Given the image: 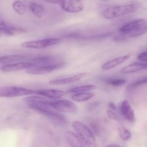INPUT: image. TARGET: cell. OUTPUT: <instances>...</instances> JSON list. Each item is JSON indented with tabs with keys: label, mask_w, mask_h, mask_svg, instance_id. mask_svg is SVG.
Instances as JSON below:
<instances>
[{
	"label": "cell",
	"mask_w": 147,
	"mask_h": 147,
	"mask_svg": "<svg viewBox=\"0 0 147 147\" xmlns=\"http://www.w3.org/2000/svg\"><path fill=\"white\" fill-rule=\"evenodd\" d=\"M59 62H61V61H59L58 59L54 57L50 56L38 57L33 58L32 60V63L35 64L36 66L49 65Z\"/></svg>",
	"instance_id": "2e32d148"
},
{
	"label": "cell",
	"mask_w": 147,
	"mask_h": 147,
	"mask_svg": "<svg viewBox=\"0 0 147 147\" xmlns=\"http://www.w3.org/2000/svg\"><path fill=\"white\" fill-rule=\"evenodd\" d=\"M107 116L110 118L111 119H113V120H117L118 119V116L116 113L113 111L111 110H108L107 111Z\"/></svg>",
	"instance_id": "83f0119b"
},
{
	"label": "cell",
	"mask_w": 147,
	"mask_h": 147,
	"mask_svg": "<svg viewBox=\"0 0 147 147\" xmlns=\"http://www.w3.org/2000/svg\"><path fill=\"white\" fill-rule=\"evenodd\" d=\"M5 26V23L4 20L0 18V26Z\"/></svg>",
	"instance_id": "4dcf8cb0"
},
{
	"label": "cell",
	"mask_w": 147,
	"mask_h": 147,
	"mask_svg": "<svg viewBox=\"0 0 147 147\" xmlns=\"http://www.w3.org/2000/svg\"><path fill=\"white\" fill-rule=\"evenodd\" d=\"M146 83H147V77L145 76L141 80H138L129 85L127 87V89L129 90H133V89H136L137 88L141 86H142L143 85H144Z\"/></svg>",
	"instance_id": "d4e9b609"
},
{
	"label": "cell",
	"mask_w": 147,
	"mask_h": 147,
	"mask_svg": "<svg viewBox=\"0 0 147 147\" xmlns=\"http://www.w3.org/2000/svg\"><path fill=\"white\" fill-rule=\"evenodd\" d=\"M120 145L116 144H111L110 145H107V147H120Z\"/></svg>",
	"instance_id": "1f68e13d"
},
{
	"label": "cell",
	"mask_w": 147,
	"mask_h": 147,
	"mask_svg": "<svg viewBox=\"0 0 147 147\" xmlns=\"http://www.w3.org/2000/svg\"><path fill=\"white\" fill-rule=\"evenodd\" d=\"M72 126L80 135L84 144L90 147L97 146L93 134L84 124L79 121H75L72 123Z\"/></svg>",
	"instance_id": "277c9868"
},
{
	"label": "cell",
	"mask_w": 147,
	"mask_h": 147,
	"mask_svg": "<svg viewBox=\"0 0 147 147\" xmlns=\"http://www.w3.org/2000/svg\"><path fill=\"white\" fill-rule=\"evenodd\" d=\"M13 8L14 11L20 15H22L25 13L26 7L24 4L20 1H16L13 4Z\"/></svg>",
	"instance_id": "603a6c76"
},
{
	"label": "cell",
	"mask_w": 147,
	"mask_h": 147,
	"mask_svg": "<svg viewBox=\"0 0 147 147\" xmlns=\"http://www.w3.org/2000/svg\"><path fill=\"white\" fill-rule=\"evenodd\" d=\"M139 7L140 5L138 4L112 7L103 10L102 15L107 19H112L134 12Z\"/></svg>",
	"instance_id": "3957f363"
},
{
	"label": "cell",
	"mask_w": 147,
	"mask_h": 147,
	"mask_svg": "<svg viewBox=\"0 0 147 147\" xmlns=\"http://www.w3.org/2000/svg\"><path fill=\"white\" fill-rule=\"evenodd\" d=\"M36 66V65L32 63H18L2 65L1 67V69L3 72H11L28 69Z\"/></svg>",
	"instance_id": "30bf717a"
},
{
	"label": "cell",
	"mask_w": 147,
	"mask_h": 147,
	"mask_svg": "<svg viewBox=\"0 0 147 147\" xmlns=\"http://www.w3.org/2000/svg\"><path fill=\"white\" fill-rule=\"evenodd\" d=\"M147 23L145 20H137L129 22L119 28L117 35L114 37L115 41H122L136 37L146 33Z\"/></svg>",
	"instance_id": "7a4b0ae2"
},
{
	"label": "cell",
	"mask_w": 147,
	"mask_h": 147,
	"mask_svg": "<svg viewBox=\"0 0 147 147\" xmlns=\"http://www.w3.org/2000/svg\"><path fill=\"white\" fill-rule=\"evenodd\" d=\"M93 93L90 92H80L77 93L76 94L72 96V99L75 101L81 102L88 100L94 96Z\"/></svg>",
	"instance_id": "44dd1931"
},
{
	"label": "cell",
	"mask_w": 147,
	"mask_h": 147,
	"mask_svg": "<svg viewBox=\"0 0 147 147\" xmlns=\"http://www.w3.org/2000/svg\"><path fill=\"white\" fill-rule=\"evenodd\" d=\"M45 1L48 3L53 4H59L61 1V0H45Z\"/></svg>",
	"instance_id": "f1b7e54d"
},
{
	"label": "cell",
	"mask_w": 147,
	"mask_h": 147,
	"mask_svg": "<svg viewBox=\"0 0 147 147\" xmlns=\"http://www.w3.org/2000/svg\"><path fill=\"white\" fill-rule=\"evenodd\" d=\"M147 51H145L139 54L137 58L139 61H141L144 63H146L147 62Z\"/></svg>",
	"instance_id": "4316f807"
},
{
	"label": "cell",
	"mask_w": 147,
	"mask_h": 147,
	"mask_svg": "<svg viewBox=\"0 0 147 147\" xmlns=\"http://www.w3.org/2000/svg\"><path fill=\"white\" fill-rule=\"evenodd\" d=\"M24 101L30 108L36 110L50 119L58 123H66L64 116L48 105L47 100L44 98L38 96H31L25 98Z\"/></svg>",
	"instance_id": "6da1fadb"
},
{
	"label": "cell",
	"mask_w": 147,
	"mask_h": 147,
	"mask_svg": "<svg viewBox=\"0 0 147 147\" xmlns=\"http://www.w3.org/2000/svg\"><path fill=\"white\" fill-rule=\"evenodd\" d=\"M109 106L110 107L111 109H112L113 111H116L117 110V107H116V105L113 102H110L109 103Z\"/></svg>",
	"instance_id": "f546056e"
},
{
	"label": "cell",
	"mask_w": 147,
	"mask_h": 147,
	"mask_svg": "<svg viewBox=\"0 0 147 147\" xmlns=\"http://www.w3.org/2000/svg\"><path fill=\"white\" fill-rule=\"evenodd\" d=\"M26 58V56L24 55H11L0 57V65L11 64L25 60Z\"/></svg>",
	"instance_id": "ac0fdd59"
},
{
	"label": "cell",
	"mask_w": 147,
	"mask_h": 147,
	"mask_svg": "<svg viewBox=\"0 0 147 147\" xmlns=\"http://www.w3.org/2000/svg\"><path fill=\"white\" fill-rule=\"evenodd\" d=\"M119 134L120 138L124 141H127L131 138V133L130 131L125 127L119 128Z\"/></svg>",
	"instance_id": "cb8c5ba5"
},
{
	"label": "cell",
	"mask_w": 147,
	"mask_h": 147,
	"mask_svg": "<svg viewBox=\"0 0 147 147\" xmlns=\"http://www.w3.org/2000/svg\"><path fill=\"white\" fill-rule=\"evenodd\" d=\"M147 68L146 63H133L124 67L121 70L123 74H129L146 69Z\"/></svg>",
	"instance_id": "d6986e66"
},
{
	"label": "cell",
	"mask_w": 147,
	"mask_h": 147,
	"mask_svg": "<svg viewBox=\"0 0 147 147\" xmlns=\"http://www.w3.org/2000/svg\"><path fill=\"white\" fill-rule=\"evenodd\" d=\"M65 138L68 143L72 147H83L84 142L77 135L72 131H67L65 132Z\"/></svg>",
	"instance_id": "5bb4252c"
},
{
	"label": "cell",
	"mask_w": 147,
	"mask_h": 147,
	"mask_svg": "<svg viewBox=\"0 0 147 147\" xmlns=\"http://www.w3.org/2000/svg\"><path fill=\"white\" fill-rule=\"evenodd\" d=\"M47 104L51 108L62 112L75 113L78 110L76 104L67 100H59L55 101L47 100Z\"/></svg>",
	"instance_id": "8992f818"
},
{
	"label": "cell",
	"mask_w": 147,
	"mask_h": 147,
	"mask_svg": "<svg viewBox=\"0 0 147 147\" xmlns=\"http://www.w3.org/2000/svg\"><path fill=\"white\" fill-rule=\"evenodd\" d=\"M36 93V91L20 87L7 86L0 87V97L11 98L19 97L24 95H31Z\"/></svg>",
	"instance_id": "5b68a950"
},
{
	"label": "cell",
	"mask_w": 147,
	"mask_h": 147,
	"mask_svg": "<svg viewBox=\"0 0 147 147\" xmlns=\"http://www.w3.org/2000/svg\"><path fill=\"white\" fill-rule=\"evenodd\" d=\"M96 86L92 85H86L84 86H79L71 88L67 91L69 93H77L83 92H88L95 89Z\"/></svg>",
	"instance_id": "7402d4cb"
},
{
	"label": "cell",
	"mask_w": 147,
	"mask_h": 147,
	"mask_svg": "<svg viewBox=\"0 0 147 147\" xmlns=\"http://www.w3.org/2000/svg\"><path fill=\"white\" fill-rule=\"evenodd\" d=\"M60 4L63 11L70 13H78L84 8L80 0H61Z\"/></svg>",
	"instance_id": "9c48e42d"
},
{
	"label": "cell",
	"mask_w": 147,
	"mask_h": 147,
	"mask_svg": "<svg viewBox=\"0 0 147 147\" xmlns=\"http://www.w3.org/2000/svg\"><path fill=\"white\" fill-rule=\"evenodd\" d=\"M30 8L34 16L38 18H41L45 13V8L43 6L36 3H31Z\"/></svg>",
	"instance_id": "ffe728a7"
},
{
	"label": "cell",
	"mask_w": 147,
	"mask_h": 147,
	"mask_svg": "<svg viewBox=\"0 0 147 147\" xmlns=\"http://www.w3.org/2000/svg\"><path fill=\"white\" fill-rule=\"evenodd\" d=\"M130 57V56L129 55H126L119 57L114 58L111 61H108L102 65V69L103 70H106L113 68L124 62L125 61L129 58Z\"/></svg>",
	"instance_id": "e0dca14e"
},
{
	"label": "cell",
	"mask_w": 147,
	"mask_h": 147,
	"mask_svg": "<svg viewBox=\"0 0 147 147\" xmlns=\"http://www.w3.org/2000/svg\"><path fill=\"white\" fill-rule=\"evenodd\" d=\"M64 65L65 63L64 62H61L54 64L37 66L27 69L26 72L29 74L36 75L45 74L62 68L64 67Z\"/></svg>",
	"instance_id": "52a82bcc"
},
{
	"label": "cell",
	"mask_w": 147,
	"mask_h": 147,
	"mask_svg": "<svg viewBox=\"0 0 147 147\" xmlns=\"http://www.w3.org/2000/svg\"><path fill=\"white\" fill-rule=\"evenodd\" d=\"M67 92L57 89H41L36 91V94L51 99H59L65 95Z\"/></svg>",
	"instance_id": "4fadbf2b"
},
{
	"label": "cell",
	"mask_w": 147,
	"mask_h": 147,
	"mask_svg": "<svg viewBox=\"0 0 147 147\" xmlns=\"http://www.w3.org/2000/svg\"><path fill=\"white\" fill-rule=\"evenodd\" d=\"M120 112L125 119L130 122H134L136 119L134 111L128 100H125L120 106Z\"/></svg>",
	"instance_id": "7c38bea8"
},
{
	"label": "cell",
	"mask_w": 147,
	"mask_h": 147,
	"mask_svg": "<svg viewBox=\"0 0 147 147\" xmlns=\"http://www.w3.org/2000/svg\"><path fill=\"white\" fill-rule=\"evenodd\" d=\"M25 30L22 28L15 27L0 26V37H9L14 35L22 34L26 32Z\"/></svg>",
	"instance_id": "9a60e30c"
},
{
	"label": "cell",
	"mask_w": 147,
	"mask_h": 147,
	"mask_svg": "<svg viewBox=\"0 0 147 147\" xmlns=\"http://www.w3.org/2000/svg\"><path fill=\"white\" fill-rule=\"evenodd\" d=\"M100 1H110V0H100Z\"/></svg>",
	"instance_id": "d6a6232c"
},
{
	"label": "cell",
	"mask_w": 147,
	"mask_h": 147,
	"mask_svg": "<svg viewBox=\"0 0 147 147\" xmlns=\"http://www.w3.org/2000/svg\"><path fill=\"white\" fill-rule=\"evenodd\" d=\"M61 41V39L59 38H47L37 41L25 42L21 45V47L26 49H43L57 44L60 42Z\"/></svg>",
	"instance_id": "ba28073f"
},
{
	"label": "cell",
	"mask_w": 147,
	"mask_h": 147,
	"mask_svg": "<svg viewBox=\"0 0 147 147\" xmlns=\"http://www.w3.org/2000/svg\"><path fill=\"white\" fill-rule=\"evenodd\" d=\"M89 74L88 73H83L73 76L68 78L57 79L50 81L49 82L51 85H62L73 83L80 80Z\"/></svg>",
	"instance_id": "8fae6325"
},
{
	"label": "cell",
	"mask_w": 147,
	"mask_h": 147,
	"mask_svg": "<svg viewBox=\"0 0 147 147\" xmlns=\"http://www.w3.org/2000/svg\"><path fill=\"white\" fill-rule=\"evenodd\" d=\"M107 83L113 86H119L124 85L126 83V80L123 79H112L107 81Z\"/></svg>",
	"instance_id": "484cf974"
}]
</instances>
